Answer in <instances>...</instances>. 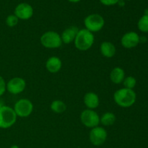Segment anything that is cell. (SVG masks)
Here are the masks:
<instances>
[{
    "label": "cell",
    "instance_id": "14",
    "mask_svg": "<svg viewBox=\"0 0 148 148\" xmlns=\"http://www.w3.org/2000/svg\"><path fill=\"white\" fill-rule=\"evenodd\" d=\"M46 67L47 70L51 73H56L62 69V60L57 56H51L46 61Z\"/></svg>",
    "mask_w": 148,
    "mask_h": 148
},
{
    "label": "cell",
    "instance_id": "19",
    "mask_svg": "<svg viewBox=\"0 0 148 148\" xmlns=\"http://www.w3.org/2000/svg\"><path fill=\"white\" fill-rule=\"evenodd\" d=\"M138 29L143 33H148V14H143L137 23Z\"/></svg>",
    "mask_w": 148,
    "mask_h": 148
},
{
    "label": "cell",
    "instance_id": "13",
    "mask_svg": "<svg viewBox=\"0 0 148 148\" xmlns=\"http://www.w3.org/2000/svg\"><path fill=\"white\" fill-rule=\"evenodd\" d=\"M84 103L88 109H95L98 108L100 103L99 97L93 92H88L84 96Z\"/></svg>",
    "mask_w": 148,
    "mask_h": 148
},
{
    "label": "cell",
    "instance_id": "23",
    "mask_svg": "<svg viewBox=\"0 0 148 148\" xmlns=\"http://www.w3.org/2000/svg\"><path fill=\"white\" fill-rule=\"evenodd\" d=\"M120 0H100L101 3L105 6H112L118 4Z\"/></svg>",
    "mask_w": 148,
    "mask_h": 148
},
{
    "label": "cell",
    "instance_id": "22",
    "mask_svg": "<svg viewBox=\"0 0 148 148\" xmlns=\"http://www.w3.org/2000/svg\"><path fill=\"white\" fill-rule=\"evenodd\" d=\"M6 85H7V84H6L4 78L0 75V97H1V95H4L6 90H7L6 89Z\"/></svg>",
    "mask_w": 148,
    "mask_h": 148
},
{
    "label": "cell",
    "instance_id": "4",
    "mask_svg": "<svg viewBox=\"0 0 148 148\" xmlns=\"http://www.w3.org/2000/svg\"><path fill=\"white\" fill-rule=\"evenodd\" d=\"M40 43L46 49H58L62 44L61 35L55 31H48L40 37Z\"/></svg>",
    "mask_w": 148,
    "mask_h": 148
},
{
    "label": "cell",
    "instance_id": "25",
    "mask_svg": "<svg viewBox=\"0 0 148 148\" xmlns=\"http://www.w3.org/2000/svg\"><path fill=\"white\" fill-rule=\"evenodd\" d=\"M10 148H19V147L17 145H14L11 146V147Z\"/></svg>",
    "mask_w": 148,
    "mask_h": 148
},
{
    "label": "cell",
    "instance_id": "17",
    "mask_svg": "<svg viewBox=\"0 0 148 148\" xmlns=\"http://www.w3.org/2000/svg\"><path fill=\"white\" fill-rule=\"evenodd\" d=\"M116 116L114 113L106 112L100 118V123L103 126H111L115 123Z\"/></svg>",
    "mask_w": 148,
    "mask_h": 148
},
{
    "label": "cell",
    "instance_id": "16",
    "mask_svg": "<svg viewBox=\"0 0 148 148\" xmlns=\"http://www.w3.org/2000/svg\"><path fill=\"white\" fill-rule=\"evenodd\" d=\"M125 78V72L121 67L114 68L110 73V79L114 84H120L123 82Z\"/></svg>",
    "mask_w": 148,
    "mask_h": 148
},
{
    "label": "cell",
    "instance_id": "6",
    "mask_svg": "<svg viewBox=\"0 0 148 148\" xmlns=\"http://www.w3.org/2000/svg\"><path fill=\"white\" fill-rule=\"evenodd\" d=\"M14 111L17 116L25 118L29 116L33 111V104L31 101L26 98H23L15 103Z\"/></svg>",
    "mask_w": 148,
    "mask_h": 148
},
{
    "label": "cell",
    "instance_id": "10",
    "mask_svg": "<svg viewBox=\"0 0 148 148\" xmlns=\"http://www.w3.org/2000/svg\"><path fill=\"white\" fill-rule=\"evenodd\" d=\"M14 14L19 20H29L33 15V8L27 3H20L14 9Z\"/></svg>",
    "mask_w": 148,
    "mask_h": 148
},
{
    "label": "cell",
    "instance_id": "20",
    "mask_svg": "<svg viewBox=\"0 0 148 148\" xmlns=\"http://www.w3.org/2000/svg\"><path fill=\"white\" fill-rule=\"evenodd\" d=\"M123 84H124V86L125 88L133 90L137 85V79L132 76L127 77L124 78Z\"/></svg>",
    "mask_w": 148,
    "mask_h": 148
},
{
    "label": "cell",
    "instance_id": "3",
    "mask_svg": "<svg viewBox=\"0 0 148 148\" xmlns=\"http://www.w3.org/2000/svg\"><path fill=\"white\" fill-rule=\"evenodd\" d=\"M17 115L12 108L7 106L0 107V129L10 128L15 124Z\"/></svg>",
    "mask_w": 148,
    "mask_h": 148
},
{
    "label": "cell",
    "instance_id": "18",
    "mask_svg": "<svg viewBox=\"0 0 148 148\" xmlns=\"http://www.w3.org/2000/svg\"><path fill=\"white\" fill-rule=\"evenodd\" d=\"M66 109V106L64 102L59 100L53 101L51 103V110L56 114H62Z\"/></svg>",
    "mask_w": 148,
    "mask_h": 148
},
{
    "label": "cell",
    "instance_id": "21",
    "mask_svg": "<svg viewBox=\"0 0 148 148\" xmlns=\"http://www.w3.org/2000/svg\"><path fill=\"white\" fill-rule=\"evenodd\" d=\"M19 22V19L14 14H10L7 16L6 18V24L8 27H13L17 25Z\"/></svg>",
    "mask_w": 148,
    "mask_h": 148
},
{
    "label": "cell",
    "instance_id": "26",
    "mask_svg": "<svg viewBox=\"0 0 148 148\" xmlns=\"http://www.w3.org/2000/svg\"><path fill=\"white\" fill-rule=\"evenodd\" d=\"M127 1H130V0H127Z\"/></svg>",
    "mask_w": 148,
    "mask_h": 148
},
{
    "label": "cell",
    "instance_id": "5",
    "mask_svg": "<svg viewBox=\"0 0 148 148\" xmlns=\"http://www.w3.org/2000/svg\"><path fill=\"white\" fill-rule=\"evenodd\" d=\"M85 29L91 33H96L103 29L105 25L104 18L99 14H91L84 20Z\"/></svg>",
    "mask_w": 148,
    "mask_h": 148
},
{
    "label": "cell",
    "instance_id": "24",
    "mask_svg": "<svg viewBox=\"0 0 148 148\" xmlns=\"http://www.w3.org/2000/svg\"><path fill=\"white\" fill-rule=\"evenodd\" d=\"M69 1H70V2H72V3H77V2H79L80 0H68Z\"/></svg>",
    "mask_w": 148,
    "mask_h": 148
},
{
    "label": "cell",
    "instance_id": "9",
    "mask_svg": "<svg viewBox=\"0 0 148 148\" xmlns=\"http://www.w3.org/2000/svg\"><path fill=\"white\" fill-rule=\"evenodd\" d=\"M26 87V82L23 78L14 77L8 81L6 85V89L10 93L18 95L24 91Z\"/></svg>",
    "mask_w": 148,
    "mask_h": 148
},
{
    "label": "cell",
    "instance_id": "7",
    "mask_svg": "<svg viewBox=\"0 0 148 148\" xmlns=\"http://www.w3.org/2000/svg\"><path fill=\"white\" fill-rule=\"evenodd\" d=\"M80 120L82 124L88 128H94L100 124V116L98 113L92 109H85L81 113Z\"/></svg>",
    "mask_w": 148,
    "mask_h": 148
},
{
    "label": "cell",
    "instance_id": "15",
    "mask_svg": "<svg viewBox=\"0 0 148 148\" xmlns=\"http://www.w3.org/2000/svg\"><path fill=\"white\" fill-rule=\"evenodd\" d=\"M100 51H101V54L104 57L112 58L116 54V49L115 46L111 42L104 41L101 44Z\"/></svg>",
    "mask_w": 148,
    "mask_h": 148
},
{
    "label": "cell",
    "instance_id": "2",
    "mask_svg": "<svg viewBox=\"0 0 148 148\" xmlns=\"http://www.w3.org/2000/svg\"><path fill=\"white\" fill-rule=\"evenodd\" d=\"M95 41V37L92 33L87 29L79 30L75 39V46L78 50L85 51L90 49Z\"/></svg>",
    "mask_w": 148,
    "mask_h": 148
},
{
    "label": "cell",
    "instance_id": "8",
    "mask_svg": "<svg viewBox=\"0 0 148 148\" xmlns=\"http://www.w3.org/2000/svg\"><path fill=\"white\" fill-rule=\"evenodd\" d=\"M108 134L106 130L101 127H95L92 128L90 132L89 138L90 141L93 145L100 146L102 145L106 140Z\"/></svg>",
    "mask_w": 148,
    "mask_h": 148
},
{
    "label": "cell",
    "instance_id": "1",
    "mask_svg": "<svg viewBox=\"0 0 148 148\" xmlns=\"http://www.w3.org/2000/svg\"><path fill=\"white\" fill-rule=\"evenodd\" d=\"M137 95L133 90L121 88L114 92V100L116 103L122 108H130L136 102Z\"/></svg>",
    "mask_w": 148,
    "mask_h": 148
},
{
    "label": "cell",
    "instance_id": "12",
    "mask_svg": "<svg viewBox=\"0 0 148 148\" xmlns=\"http://www.w3.org/2000/svg\"><path fill=\"white\" fill-rule=\"evenodd\" d=\"M78 31H79V29L76 26H70V27L65 29L61 35L62 43L69 44V43L75 41V39L76 38Z\"/></svg>",
    "mask_w": 148,
    "mask_h": 148
},
{
    "label": "cell",
    "instance_id": "11",
    "mask_svg": "<svg viewBox=\"0 0 148 148\" xmlns=\"http://www.w3.org/2000/svg\"><path fill=\"white\" fill-rule=\"evenodd\" d=\"M140 36L136 32H128L122 36L121 43L125 49H133L140 43Z\"/></svg>",
    "mask_w": 148,
    "mask_h": 148
}]
</instances>
